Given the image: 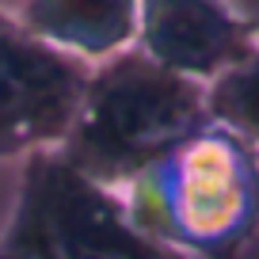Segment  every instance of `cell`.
<instances>
[{"label":"cell","mask_w":259,"mask_h":259,"mask_svg":"<svg viewBox=\"0 0 259 259\" xmlns=\"http://www.w3.org/2000/svg\"><path fill=\"white\" fill-rule=\"evenodd\" d=\"M210 118V99L198 80L168 73L141 50H122L88 76L65 160L96 183H111L138 168H153Z\"/></svg>","instance_id":"1"},{"label":"cell","mask_w":259,"mask_h":259,"mask_svg":"<svg viewBox=\"0 0 259 259\" xmlns=\"http://www.w3.org/2000/svg\"><path fill=\"white\" fill-rule=\"evenodd\" d=\"M141 191L138 225L198 251H225L259 213V176L229 130H198L153 164Z\"/></svg>","instance_id":"2"},{"label":"cell","mask_w":259,"mask_h":259,"mask_svg":"<svg viewBox=\"0 0 259 259\" xmlns=\"http://www.w3.org/2000/svg\"><path fill=\"white\" fill-rule=\"evenodd\" d=\"M0 259H176L126 221L103 183L65 153H31Z\"/></svg>","instance_id":"3"},{"label":"cell","mask_w":259,"mask_h":259,"mask_svg":"<svg viewBox=\"0 0 259 259\" xmlns=\"http://www.w3.org/2000/svg\"><path fill=\"white\" fill-rule=\"evenodd\" d=\"M88 76L80 57L42 42L0 8V160L65 141Z\"/></svg>","instance_id":"4"},{"label":"cell","mask_w":259,"mask_h":259,"mask_svg":"<svg viewBox=\"0 0 259 259\" xmlns=\"http://www.w3.org/2000/svg\"><path fill=\"white\" fill-rule=\"evenodd\" d=\"M259 46L233 0H141L134 50L187 80H218Z\"/></svg>","instance_id":"5"},{"label":"cell","mask_w":259,"mask_h":259,"mask_svg":"<svg viewBox=\"0 0 259 259\" xmlns=\"http://www.w3.org/2000/svg\"><path fill=\"white\" fill-rule=\"evenodd\" d=\"M141 0H23L19 23L80 61L114 57L138 38Z\"/></svg>","instance_id":"6"},{"label":"cell","mask_w":259,"mask_h":259,"mask_svg":"<svg viewBox=\"0 0 259 259\" xmlns=\"http://www.w3.org/2000/svg\"><path fill=\"white\" fill-rule=\"evenodd\" d=\"M206 99H210V114L218 122L259 141V46L240 65L221 73L210 84Z\"/></svg>","instance_id":"7"},{"label":"cell","mask_w":259,"mask_h":259,"mask_svg":"<svg viewBox=\"0 0 259 259\" xmlns=\"http://www.w3.org/2000/svg\"><path fill=\"white\" fill-rule=\"evenodd\" d=\"M236 8H240V16L251 23V31H255V38H259V0H233Z\"/></svg>","instance_id":"8"}]
</instances>
